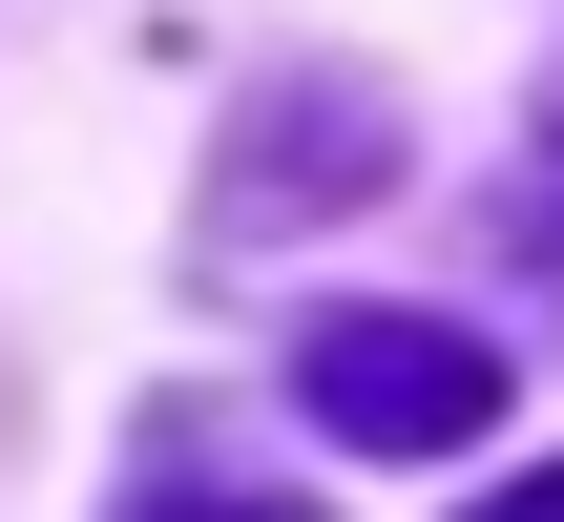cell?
I'll list each match as a JSON object with an SVG mask.
<instances>
[{
    "label": "cell",
    "instance_id": "1",
    "mask_svg": "<svg viewBox=\"0 0 564 522\" xmlns=\"http://www.w3.org/2000/svg\"><path fill=\"white\" fill-rule=\"evenodd\" d=\"M293 398H314L356 460H460V439L502 418V356H481L460 314H314V335H293Z\"/></svg>",
    "mask_w": 564,
    "mask_h": 522
},
{
    "label": "cell",
    "instance_id": "2",
    "mask_svg": "<svg viewBox=\"0 0 564 522\" xmlns=\"http://www.w3.org/2000/svg\"><path fill=\"white\" fill-rule=\"evenodd\" d=\"M377 167H398V105H377V84H272V126L230 146V188H209V230H230V251H272L293 209H356Z\"/></svg>",
    "mask_w": 564,
    "mask_h": 522
},
{
    "label": "cell",
    "instance_id": "3",
    "mask_svg": "<svg viewBox=\"0 0 564 522\" xmlns=\"http://www.w3.org/2000/svg\"><path fill=\"white\" fill-rule=\"evenodd\" d=\"M502 272L564 314V84H544V126H523V167H502Z\"/></svg>",
    "mask_w": 564,
    "mask_h": 522
},
{
    "label": "cell",
    "instance_id": "4",
    "mask_svg": "<svg viewBox=\"0 0 564 522\" xmlns=\"http://www.w3.org/2000/svg\"><path fill=\"white\" fill-rule=\"evenodd\" d=\"M126 522H293V502H251V481H209V460H188V439H167V460H147V481H126Z\"/></svg>",
    "mask_w": 564,
    "mask_h": 522
},
{
    "label": "cell",
    "instance_id": "5",
    "mask_svg": "<svg viewBox=\"0 0 564 522\" xmlns=\"http://www.w3.org/2000/svg\"><path fill=\"white\" fill-rule=\"evenodd\" d=\"M481 522H564V460H544V481H502V502H481Z\"/></svg>",
    "mask_w": 564,
    "mask_h": 522
}]
</instances>
